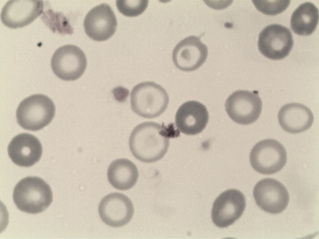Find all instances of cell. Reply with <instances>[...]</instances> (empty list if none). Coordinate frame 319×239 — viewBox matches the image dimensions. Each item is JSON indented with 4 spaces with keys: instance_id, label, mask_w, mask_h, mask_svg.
Returning a JSON list of instances; mask_svg holds the SVG:
<instances>
[{
    "instance_id": "obj_5",
    "label": "cell",
    "mask_w": 319,
    "mask_h": 239,
    "mask_svg": "<svg viewBox=\"0 0 319 239\" xmlns=\"http://www.w3.org/2000/svg\"><path fill=\"white\" fill-rule=\"evenodd\" d=\"M250 160L252 167L257 172L264 175L272 174L279 171L286 165V150L276 140H263L253 147Z\"/></svg>"
},
{
    "instance_id": "obj_2",
    "label": "cell",
    "mask_w": 319,
    "mask_h": 239,
    "mask_svg": "<svg viewBox=\"0 0 319 239\" xmlns=\"http://www.w3.org/2000/svg\"><path fill=\"white\" fill-rule=\"evenodd\" d=\"M13 198L20 210L35 214L44 211L48 207L52 202L53 194L50 185L42 179L28 176L16 185Z\"/></svg>"
},
{
    "instance_id": "obj_23",
    "label": "cell",
    "mask_w": 319,
    "mask_h": 239,
    "mask_svg": "<svg viewBox=\"0 0 319 239\" xmlns=\"http://www.w3.org/2000/svg\"><path fill=\"white\" fill-rule=\"evenodd\" d=\"M112 92L116 100L120 102H122L126 100L129 95V91L127 89L120 86L114 88Z\"/></svg>"
},
{
    "instance_id": "obj_10",
    "label": "cell",
    "mask_w": 319,
    "mask_h": 239,
    "mask_svg": "<svg viewBox=\"0 0 319 239\" xmlns=\"http://www.w3.org/2000/svg\"><path fill=\"white\" fill-rule=\"evenodd\" d=\"M253 195L258 206L271 214L282 212L289 200L288 191L281 182L271 178L264 179L255 185Z\"/></svg>"
},
{
    "instance_id": "obj_20",
    "label": "cell",
    "mask_w": 319,
    "mask_h": 239,
    "mask_svg": "<svg viewBox=\"0 0 319 239\" xmlns=\"http://www.w3.org/2000/svg\"><path fill=\"white\" fill-rule=\"evenodd\" d=\"M42 20L54 32L60 34H71V27L61 13L54 12L51 9L43 13L41 17Z\"/></svg>"
},
{
    "instance_id": "obj_11",
    "label": "cell",
    "mask_w": 319,
    "mask_h": 239,
    "mask_svg": "<svg viewBox=\"0 0 319 239\" xmlns=\"http://www.w3.org/2000/svg\"><path fill=\"white\" fill-rule=\"evenodd\" d=\"M43 8L42 0H9L3 7L1 20L9 28L23 27L36 19L42 13Z\"/></svg>"
},
{
    "instance_id": "obj_4",
    "label": "cell",
    "mask_w": 319,
    "mask_h": 239,
    "mask_svg": "<svg viewBox=\"0 0 319 239\" xmlns=\"http://www.w3.org/2000/svg\"><path fill=\"white\" fill-rule=\"evenodd\" d=\"M55 112L51 99L42 94L26 98L19 104L16 116L18 124L23 129L31 131L40 130L48 125Z\"/></svg>"
},
{
    "instance_id": "obj_7",
    "label": "cell",
    "mask_w": 319,
    "mask_h": 239,
    "mask_svg": "<svg viewBox=\"0 0 319 239\" xmlns=\"http://www.w3.org/2000/svg\"><path fill=\"white\" fill-rule=\"evenodd\" d=\"M262 105L261 100L257 93L242 90L231 94L225 104L226 111L231 119L243 125L256 121L261 114Z\"/></svg>"
},
{
    "instance_id": "obj_12",
    "label": "cell",
    "mask_w": 319,
    "mask_h": 239,
    "mask_svg": "<svg viewBox=\"0 0 319 239\" xmlns=\"http://www.w3.org/2000/svg\"><path fill=\"white\" fill-rule=\"evenodd\" d=\"M85 31L92 40L101 41L112 37L115 33L117 21L110 6L102 3L91 9L83 22Z\"/></svg>"
},
{
    "instance_id": "obj_19",
    "label": "cell",
    "mask_w": 319,
    "mask_h": 239,
    "mask_svg": "<svg viewBox=\"0 0 319 239\" xmlns=\"http://www.w3.org/2000/svg\"><path fill=\"white\" fill-rule=\"evenodd\" d=\"M318 10L312 3L300 4L293 12L290 19L291 29L295 34L307 36L312 34L317 26Z\"/></svg>"
},
{
    "instance_id": "obj_16",
    "label": "cell",
    "mask_w": 319,
    "mask_h": 239,
    "mask_svg": "<svg viewBox=\"0 0 319 239\" xmlns=\"http://www.w3.org/2000/svg\"><path fill=\"white\" fill-rule=\"evenodd\" d=\"M209 119L205 106L194 101H187L178 109L175 116V124L181 132L195 135L205 129Z\"/></svg>"
},
{
    "instance_id": "obj_6",
    "label": "cell",
    "mask_w": 319,
    "mask_h": 239,
    "mask_svg": "<svg viewBox=\"0 0 319 239\" xmlns=\"http://www.w3.org/2000/svg\"><path fill=\"white\" fill-rule=\"evenodd\" d=\"M87 61L83 51L79 47L67 45L58 48L53 54L51 66L55 74L66 81L76 80L83 74Z\"/></svg>"
},
{
    "instance_id": "obj_22",
    "label": "cell",
    "mask_w": 319,
    "mask_h": 239,
    "mask_svg": "<svg viewBox=\"0 0 319 239\" xmlns=\"http://www.w3.org/2000/svg\"><path fill=\"white\" fill-rule=\"evenodd\" d=\"M255 6L260 12L269 15H275L285 10L289 5L288 1H253Z\"/></svg>"
},
{
    "instance_id": "obj_15",
    "label": "cell",
    "mask_w": 319,
    "mask_h": 239,
    "mask_svg": "<svg viewBox=\"0 0 319 239\" xmlns=\"http://www.w3.org/2000/svg\"><path fill=\"white\" fill-rule=\"evenodd\" d=\"M8 155L15 164L21 167L32 166L40 159L42 147L39 140L27 133L19 134L14 137L7 148Z\"/></svg>"
},
{
    "instance_id": "obj_13",
    "label": "cell",
    "mask_w": 319,
    "mask_h": 239,
    "mask_svg": "<svg viewBox=\"0 0 319 239\" xmlns=\"http://www.w3.org/2000/svg\"><path fill=\"white\" fill-rule=\"evenodd\" d=\"M100 218L103 222L112 227L127 224L134 213L133 204L124 194L118 193L109 194L100 202L98 207Z\"/></svg>"
},
{
    "instance_id": "obj_9",
    "label": "cell",
    "mask_w": 319,
    "mask_h": 239,
    "mask_svg": "<svg viewBox=\"0 0 319 239\" xmlns=\"http://www.w3.org/2000/svg\"><path fill=\"white\" fill-rule=\"evenodd\" d=\"M245 206V199L241 192L234 189L227 190L214 202L211 211L212 221L219 227H226L240 218Z\"/></svg>"
},
{
    "instance_id": "obj_18",
    "label": "cell",
    "mask_w": 319,
    "mask_h": 239,
    "mask_svg": "<svg viewBox=\"0 0 319 239\" xmlns=\"http://www.w3.org/2000/svg\"><path fill=\"white\" fill-rule=\"evenodd\" d=\"M139 176L137 168L131 161L119 158L113 161L107 171V177L111 185L121 190H128L136 183Z\"/></svg>"
},
{
    "instance_id": "obj_1",
    "label": "cell",
    "mask_w": 319,
    "mask_h": 239,
    "mask_svg": "<svg viewBox=\"0 0 319 239\" xmlns=\"http://www.w3.org/2000/svg\"><path fill=\"white\" fill-rule=\"evenodd\" d=\"M170 133L165 127L153 122L136 126L129 138V147L133 156L145 163L158 161L167 153Z\"/></svg>"
},
{
    "instance_id": "obj_3",
    "label": "cell",
    "mask_w": 319,
    "mask_h": 239,
    "mask_svg": "<svg viewBox=\"0 0 319 239\" xmlns=\"http://www.w3.org/2000/svg\"><path fill=\"white\" fill-rule=\"evenodd\" d=\"M169 101L164 89L152 82H145L136 85L131 93L132 110L145 118L152 119L160 116L167 108Z\"/></svg>"
},
{
    "instance_id": "obj_17",
    "label": "cell",
    "mask_w": 319,
    "mask_h": 239,
    "mask_svg": "<svg viewBox=\"0 0 319 239\" xmlns=\"http://www.w3.org/2000/svg\"><path fill=\"white\" fill-rule=\"evenodd\" d=\"M278 118L283 129L294 134L308 129L314 121L313 114L308 108L295 103L287 104L282 106L279 112Z\"/></svg>"
},
{
    "instance_id": "obj_8",
    "label": "cell",
    "mask_w": 319,
    "mask_h": 239,
    "mask_svg": "<svg viewBox=\"0 0 319 239\" xmlns=\"http://www.w3.org/2000/svg\"><path fill=\"white\" fill-rule=\"evenodd\" d=\"M293 44L290 30L276 24L263 29L259 34L258 42L260 52L267 58L274 60L282 59L288 55Z\"/></svg>"
},
{
    "instance_id": "obj_14",
    "label": "cell",
    "mask_w": 319,
    "mask_h": 239,
    "mask_svg": "<svg viewBox=\"0 0 319 239\" xmlns=\"http://www.w3.org/2000/svg\"><path fill=\"white\" fill-rule=\"evenodd\" d=\"M208 55L207 46L200 38L192 35L184 39L175 46L172 53L173 62L179 69L192 71L199 68Z\"/></svg>"
},
{
    "instance_id": "obj_21",
    "label": "cell",
    "mask_w": 319,
    "mask_h": 239,
    "mask_svg": "<svg viewBox=\"0 0 319 239\" xmlns=\"http://www.w3.org/2000/svg\"><path fill=\"white\" fill-rule=\"evenodd\" d=\"M148 0H117L116 6L118 11L128 17L137 16L142 14L146 9Z\"/></svg>"
}]
</instances>
